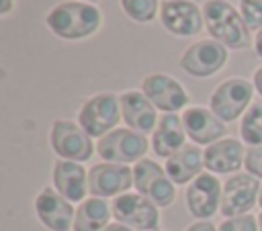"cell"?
<instances>
[{
    "label": "cell",
    "instance_id": "6",
    "mask_svg": "<svg viewBox=\"0 0 262 231\" xmlns=\"http://www.w3.org/2000/svg\"><path fill=\"white\" fill-rule=\"evenodd\" d=\"M49 143L53 151L59 155V159L82 164L88 161L94 153L92 137L74 121H63V119L53 121L49 131Z\"/></svg>",
    "mask_w": 262,
    "mask_h": 231
},
{
    "label": "cell",
    "instance_id": "21",
    "mask_svg": "<svg viewBox=\"0 0 262 231\" xmlns=\"http://www.w3.org/2000/svg\"><path fill=\"white\" fill-rule=\"evenodd\" d=\"M203 168H205V151H201V147L196 143L184 145L180 151L170 155L164 166L166 174L170 176V180L174 184L192 182L199 174H203L201 172Z\"/></svg>",
    "mask_w": 262,
    "mask_h": 231
},
{
    "label": "cell",
    "instance_id": "23",
    "mask_svg": "<svg viewBox=\"0 0 262 231\" xmlns=\"http://www.w3.org/2000/svg\"><path fill=\"white\" fill-rule=\"evenodd\" d=\"M239 135L252 147L262 145V100L252 102L250 108L244 112L242 125H239Z\"/></svg>",
    "mask_w": 262,
    "mask_h": 231
},
{
    "label": "cell",
    "instance_id": "3",
    "mask_svg": "<svg viewBox=\"0 0 262 231\" xmlns=\"http://www.w3.org/2000/svg\"><path fill=\"white\" fill-rule=\"evenodd\" d=\"M121 119V100L111 92H98L90 96L78 110V125L90 137H104L117 129Z\"/></svg>",
    "mask_w": 262,
    "mask_h": 231
},
{
    "label": "cell",
    "instance_id": "35",
    "mask_svg": "<svg viewBox=\"0 0 262 231\" xmlns=\"http://www.w3.org/2000/svg\"><path fill=\"white\" fill-rule=\"evenodd\" d=\"M82 2H92V4H94V2H96V0H82Z\"/></svg>",
    "mask_w": 262,
    "mask_h": 231
},
{
    "label": "cell",
    "instance_id": "11",
    "mask_svg": "<svg viewBox=\"0 0 262 231\" xmlns=\"http://www.w3.org/2000/svg\"><path fill=\"white\" fill-rule=\"evenodd\" d=\"M260 182L252 174H233L225 184H223V194H221V206L219 213L227 219L231 217H242L248 215L254 204L258 202L260 196Z\"/></svg>",
    "mask_w": 262,
    "mask_h": 231
},
{
    "label": "cell",
    "instance_id": "20",
    "mask_svg": "<svg viewBox=\"0 0 262 231\" xmlns=\"http://www.w3.org/2000/svg\"><path fill=\"white\" fill-rule=\"evenodd\" d=\"M186 131L182 125V119L174 112H166L160 117L158 127L151 133V149L160 157H170L176 151H180L186 143Z\"/></svg>",
    "mask_w": 262,
    "mask_h": 231
},
{
    "label": "cell",
    "instance_id": "13",
    "mask_svg": "<svg viewBox=\"0 0 262 231\" xmlns=\"http://www.w3.org/2000/svg\"><path fill=\"white\" fill-rule=\"evenodd\" d=\"M141 92L164 114L166 112H178L180 108H184L188 104V94H186L184 86L168 74L145 76L141 82Z\"/></svg>",
    "mask_w": 262,
    "mask_h": 231
},
{
    "label": "cell",
    "instance_id": "10",
    "mask_svg": "<svg viewBox=\"0 0 262 231\" xmlns=\"http://www.w3.org/2000/svg\"><path fill=\"white\" fill-rule=\"evenodd\" d=\"M160 22L174 37H194L205 29L203 8L192 0H164Z\"/></svg>",
    "mask_w": 262,
    "mask_h": 231
},
{
    "label": "cell",
    "instance_id": "27",
    "mask_svg": "<svg viewBox=\"0 0 262 231\" xmlns=\"http://www.w3.org/2000/svg\"><path fill=\"white\" fill-rule=\"evenodd\" d=\"M246 172L256 176V178H262V145H256V147H250L246 151Z\"/></svg>",
    "mask_w": 262,
    "mask_h": 231
},
{
    "label": "cell",
    "instance_id": "9",
    "mask_svg": "<svg viewBox=\"0 0 262 231\" xmlns=\"http://www.w3.org/2000/svg\"><path fill=\"white\" fill-rule=\"evenodd\" d=\"M113 215L133 231H156L160 225L158 206L139 192H125L113 200Z\"/></svg>",
    "mask_w": 262,
    "mask_h": 231
},
{
    "label": "cell",
    "instance_id": "25",
    "mask_svg": "<svg viewBox=\"0 0 262 231\" xmlns=\"http://www.w3.org/2000/svg\"><path fill=\"white\" fill-rule=\"evenodd\" d=\"M239 12L250 31L262 29V0H239Z\"/></svg>",
    "mask_w": 262,
    "mask_h": 231
},
{
    "label": "cell",
    "instance_id": "30",
    "mask_svg": "<svg viewBox=\"0 0 262 231\" xmlns=\"http://www.w3.org/2000/svg\"><path fill=\"white\" fill-rule=\"evenodd\" d=\"M254 51H256V55L262 59V29L256 33V37H254Z\"/></svg>",
    "mask_w": 262,
    "mask_h": 231
},
{
    "label": "cell",
    "instance_id": "7",
    "mask_svg": "<svg viewBox=\"0 0 262 231\" xmlns=\"http://www.w3.org/2000/svg\"><path fill=\"white\" fill-rule=\"evenodd\" d=\"M133 186L156 206H170L176 198L174 182L170 180L166 170L147 157L139 159L133 166Z\"/></svg>",
    "mask_w": 262,
    "mask_h": 231
},
{
    "label": "cell",
    "instance_id": "8",
    "mask_svg": "<svg viewBox=\"0 0 262 231\" xmlns=\"http://www.w3.org/2000/svg\"><path fill=\"white\" fill-rule=\"evenodd\" d=\"M229 57V49L215 39H201L184 49L180 55V67L192 78H211L217 74Z\"/></svg>",
    "mask_w": 262,
    "mask_h": 231
},
{
    "label": "cell",
    "instance_id": "2",
    "mask_svg": "<svg viewBox=\"0 0 262 231\" xmlns=\"http://www.w3.org/2000/svg\"><path fill=\"white\" fill-rule=\"evenodd\" d=\"M205 29L211 39L219 41L227 49H248L254 45L250 29L242 12L229 4V0H205L201 4Z\"/></svg>",
    "mask_w": 262,
    "mask_h": 231
},
{
    "label": "cell",
    "instance_id": "1",
    "mask_svg": "<svg viewBox=\"0 0 262 231\" xmlns=\"http://www.w3.org/2000/svg\"><path fill=\"white\" fill-rule=\"evenodd\" d=\"M45 25L63 41H82L92 37L102 27V12L92 2L66 0L47 12Z\"/></svg>",
    "mask_w": 262,
    "mask_h": 231
},
{
    "label": "cell",
    "instance_id": "12",
    "mask_svg": "<svg viewBox=\"0 0 262 231\" xmlns=\"http://www.w3.org/2000/svg\"><path fill=\"white\" fill-rule=\"evenodd\" d=\"M133 184V170L125 164H96L88 170V192L90 196L106 198L121 196Z\"/></svg>",
    "mask_w": 262,
    "mask_h": 231
},
{
    "label": "cell",
    "instance_id": "4",
    "mask_svg": "<svg viewBox=\"0 0 262 231\" xmlns=\"http://www.w3.org/2000/svg\"><path fill=\"white\" fill-rule=\"evenodd\" d=\"M254 90V84L246 78H227L213 90L209 98L211 110L223 123H231L250 108Z\"/></svg>",
    "mask_w": 262,
    "mask_h": 231
},
{
    "label": "cell",
    "instance_id": "15",
    "mask_svg": "<svg viewBox=\"0 0 262 231\" xmlns=\"http://www.w3.org/2000/svg\"><path fill=\"white\" fill-rule=\"evenodd\" d=\"M182 125L186 131V137L192 139L196 145H211L225 137L227 129L225 123L205 106H190L182 112Z\"/></svg>",
    "mask_w": 262,
    "mask_h": 231
},
{
    "label": "cell",
    "instance_id": "24",
    "mask_svg": "<svg viewBox=\"0 0 262 231\" xmlns=\"http://www.w3.org/2000/svg\"><path fill=\"white\" fill-rule=\"evenodd\" d=\"M123 12L135 22H149L156 18L160 4L158 0H121Z\"/></svg>",
    "mask_w": 262,
    "mask_h": 231
},
{
    "label": "cell",
    "instance_id": "22",
    "mask_svg": "<svg viewBox=\"0 0 262 231\" xmlns=\"http://www.w3.org/2000/svg\"><path fill=\"white\" fill-rule=\"evenodd\" d=\"M113 215V209L106 204L104 198L98 196H90L86 200L80 202V206L76 209V217H74V231H102L108 223Z\"/></svg>",
    "mask_w": 262,
    "mask_h": 231
},
{
    "label": "cell",
    "instance_id": "18",
    "mask_svg": "<svg viewBox=\"0 0 262 231\" xmlns=\"http://www.w3.org/2000/svg\"><path fill=\"white\" fill-rule=\"evenodd\" d=\"M246 161V149L242 141L223 137L205 149V168L211 174H233Z\"/></svg>",
    "mask_w": 262,
    "mask_h": 231
},
{
    "label": "cell",
    "instance_id": "31",
    "mask_svg": "<svg viewBox=\"0 0 262 231\" xmlns=\"http://www.w3.org/2000/svg\"><path fill=\"white\" fill-rule=\"evenodd\" d=\"M102 231H133V229L127 227V225H123V223H111V225H106Z\"/></svg>",
    "mask_w": 262,
    "mask_h": 231
},
{
    "label": "cell",
    "instance_id": "26",
    "mask_svg": "<svg viewBox=\"0 0 262 231\" xmlns=\"http://www.w3.org/2000/svg\"><path fill=\"white\" fill-rule=\"evenodd\" d=\"M217 231H260L258 219L252 215H242V217H231L225 219Z\"/></svg>",
    "mask_w": 262,
    "mask_h": 231
},
{
    "label": "cell",
    "instance_id": "33",
    "mask_svg": "<svg viewBox=\"0 0 262 231\" xmlns=\"http://www.w3.org/2000/svg\"><path fill=\"white\" fill-rule=\"evenodd\" d=\"M258 227H260V231H262V213H260V217H258Z\"/></svg>",
    "mask_w": 262,
    "mask_h": 231
},
{
    "label": "cell",
    "instance_id": "34",
    "mask_svg": "<svg viewBox=\"0 0 262 231\" xmlns=\"http://www.w3.org/2000/svg\"><path fill=\"white\" fill-rule=\"evenodd\" d=\"M258 204L262 206V188H260V196H258Z\"/></svg>",
    "mask_w": 262,
    "mask_h": 231
},
{
    "label": "cell",
    "instance_id": "28",
    "mask_svg": "<svg viewBox=\"0 0 262 231\" xmlns=\"http://www.w3.org/2000/svg\"><path fill=\"white\" fill-rule=\"evenodd\" d=\"M186 231H217V229L211 221H196L190 227H186Z\"/></svg>",
    "mask_w": 262,
    "mask_h": 231
},
{
    "label": "cell",
    "instance_id": "19",
    "mask_svg": "<svg viewBox=\"0 0 262 231\" xmlns=\"http://www.w3.org/2000/svg\"><path fill=\"white\" fill-rule=\"evenodd\" d=\"M53 186L70 202H82L88 192V172L78 161L57 159L53 166Z\"/></svg>",
    "mask_w": 262,
    "mask_h": 231
},
{
    "label": "cell",
    "instance_id": "17",
    "mask_svg": "<svg viewBox=\"0 0 262 231\" xmlns=\"http://www.w3.org/2000/svg\"><path fill=\"white\" fill-rule=\"evenodd\" d=\"M121 100V114H123V121L127 123L129 129L137 131V133H154V129L158 127V108L147 100V96L143 92H137V90H129V92H123L119 96Z\"/></svg>",
    "mask_w": 262,
    "mask_h": 231
},
{
    "label": "cell",
    "instance_id": "14",
    "mask_svg": "<svg viewBox=\"0 0 262 231\" xmlns=\"http://www.w3.org/2000/svg\"><path fill=\"white\" fill-rule=\"evenodd\" d=\"M221 194L223 188L219 184V180L215 178V174L211 172H203L199 174L186 188V206L188 213L194 219L207 221L209 217H213L219 206H221Z\"/></svg>",
    "mask_w": 262,
    "mask_h": 231
},
{
    "label": "cell",
    "instance_id": "29",
    "mask_svg": "<svg viewBox=\"0 0 262 231\" xmlns=\"http://www.w3.org/2000/svg\"><path fill=\"white\" fill-rule=\"evenodd\" d=\"M252 84H254L256 92L262 96V67H258V70L254 72V80H252Z\"/></svg>",
    "mask_w": 262,
    "mask_h": 231
},
{
    "label": "cell",
    "instance_id": "16",
    "mask_svg": "<svg viewBox=\"0 0 262 231\" xmlns=\"http://www.w3.org/2000/svg\"><path fill=\"white\" fill-rule=\"evenodd\" d=\"M35 213L39 221L51 231H68L74 227L76 211L68 198L53 188H43L35 198Z\"/></svg>",
    "mask_w": 262,
    "mask_h": 231
},
{
    "label": "cell",
    "instance_id": "32",
    "mask_svg": "<svg viewBox=\"0 0 262 231\" xmlns=\"http://www.w3.org/2000/svg\"><path fill=\"white\" fill-rule=\"evenodd\" d=\"M12 6H14V4H12V0H2V8H0V14H2V16H6V14L12 10Z\"/></svg>",
    "mask_w": 262,
    "mask_h": 231
},
{
    "label": "cell",
    "instance_id": "5",
    "mask_svg": "<svg viewBox=\"0 0 262 231\" xmlns=\"http://www.w3.org/2000/svg\"><path fill=\"white\" fill-rule=\"evenodd\" d=\"M147 137L143 133H137L129 127L123 129H115L111 133H106L104 137L98 139L96 151L104 161L111 164H131V161H139L143 159V155L147 153Z\"/></svg>",
    "mask_w": 262,
    "mask_h": 231
}]
</instances>
